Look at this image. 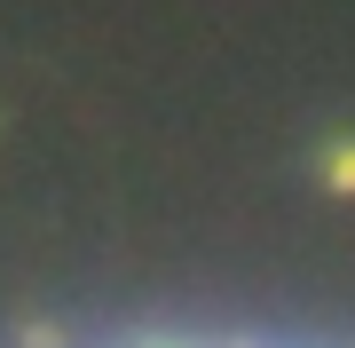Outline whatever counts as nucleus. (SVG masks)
<instances>
[{
  "label": "nucleus",
  "instance_id": "1",
  "mask_svg": "<svg viewBox=\"0 0 355 348\" xmlns=\"http://www.w3.org/2000/svg\"><path fill=\"white\" fill-rule=\"evenodd\" d=\"M142 348H205V340H142Z\"/></svg>",
  "mask_w": 355,
  "mask_h": 348
}]
</instances>
